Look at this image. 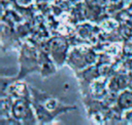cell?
Here are the masks:
<instances>
[{
	"instance_id": "obj_2",
	"label": "cell",
	"mask_w": 132,
	"mask_h": 125,
	"mask_svg": "<svg viewBox=\"0 0 132 125\" xmlns=\"http://www.w3.org/2000/svg\"><path fill=\"white\" fill-rule=\"evenodd\" d=\"M39 58H38V53L34 46L30 44H24L21 50L20 54V65H21V72L15 79H20L29 73L33 71L39 70Z\"/></svg>"
},
{
	"instance_id": "obj_5",
	"label": "cell",
	"mask_w": 132,
	"mask_h": 125,
	"mask_svg": "<svg viewBox=\"0 0 132 125\" xmlns=\"http://www.w3.org/2000/svg\"><path fill=\"white\" fill-rule=\"evenodd\" d=\"M91 51H86L82 49H75L73 51H71V53L69 54L68 62L69 65H73V67H79V68H84L87 64L91 62L90 60H88V57L90 56Z\"/></svg>"
},
{
	"instance_id": "obj_3",
	"label": "cell",
	"mask_w": 132,
	"mask_h": 125,
	"mask_svg": "<svg viewBox=\"0 0 132 125\" xmlns=\"http://www.w3.org/2000/svg\"><path fill=\"white\" fill-rule=\"evenodd\" d=\"M11 116L16 121L26 124H32L37 121L31 101L28 98H16L11 106Z\"/></svg>"
},
{
	"instance_id": "obj_1",
	"label": "cell",
	"mask_w": 132,
	"mask_h": 125,
	"mask_svg": "<svg viewBox=\"0 0 132 125\" xmlns=\"http://www.w3.org/2000/svg\"><path fill=\"white\" fill-rule=\"evenodd\" d=\"M29 89L31 103L39 123H50L58 115L76 109L73 106H67L61 102L58 98L48 95L34 87H29Z\"/></svg>"
},
{
	"instance_id": "obj_4",
	"label": "cell",
	"mask_w": 132,
	"mask_h": 125,
	"mask_svg": "<svg viewBox=\"0 0 132 125\" xmlns=\"http://www.w3.org/2000/svg\"><path fill=\"white\" fill-rule=\"evenodd\" d=\"M48 52L57 65L67 59V42L63 38H54L48 42Z\"/></svg>"
}]
</instances>
